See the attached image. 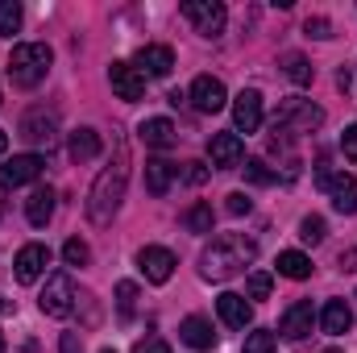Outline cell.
Here are the masks:
<instances>
[{
	"label": "cell",
	"mask_w": 357,
	"mask_h": 353,
	"mask_svg": "<svg viewBox=\"0 0 357 353\" xmlns=\"http://www.w3.org/2000/svg\"><path fill=\"white\" fill-rule=\"evenodd\" d=\"M63 258H67V266H88V262H91V250H88V241H79V237H71V241L63 246Z\"/></svg>",
	"instance_id": "34"
},
{
	"label": "cell",
	"mask_w": 357,
	"mask_h": 353,
	"mask_svg": "<svg viewBox=\"0 0 357 353\" xmlns=\"http://www.w3.org/2000/svg\"><path fill=\"white\" fill-rule=\"evenodd\" d=\"M274 125H278V129H287V133H312V129H320V125H324V108H320V104H312V100H303V96H291V100H282V104H278Z\"/></svg>",
	"instance_id": "4"
},
{
	"label": "cell",
	"mask_w": 357,
	"mask_h": 353,
	"mask_svg": "<svg viewBox=\"0 0 357 353\" xmlns=\"http://www.w3.org/2000/svg\"><path fill=\"white\" fill-rule=\"evenodd\" d=\"M303 29H307V38H320V42H328V38H333V21H328V17H307V25H303Z\"/></svg>",
	"instance_id": "35"
},
{
	"label": "cell",
	"mask_w": 357,
	"mask_h": 353,
	"mask_svg": "<svg viewBox=\"0 0 357 353\" xmlns=\"http://www.w3.org/2000/svg\"><path fill=\"white\" fill-rule=\"evenodd\" d=\"M13 266H17V283H38L42 270L50 266V250L42 241H29V246H21V254H17Z\"/></svg>",
	"instance_id": "14"
},
{
	"label": "cell",
	"mask_w": 357,
	"mask_h": 353,
	"mask_svg": "<svg viewBox=\"0 0 357 353\" xmlns=\"http://www.w3.org/2000/svg\"><path fill=\"white\" fill-rule=\"evenodd\" d=\"M183 179H187L191 187H199V183L208 179V167H204V163H187V167H183Z\"/></svg>",
	"instance_id": "37"
},
{
	"label": "cell",
	"mask_w": 357,
	"mask_h": 353,
	"mask_svg": "<svg viewBox=\"0 0 357 353\" xmlns=\"http://www.w3.org/2000/svg\"><path fill=\"white\" fill-rule=\"evenodd\" d=\"M38 303H42V312L54 316V320L71 316V308H75V278H71L67 270L50 274V278H46V291L38 295Z\"/></svg>",
	"instance_id": "6"
},
{
	"label": "cell",
	"mask_w": 357,
	"mask_h": 353,
	"mask_svg": "<svg viewBox=\"0 0 357 353\" xmlns=\"http://www.w3.org/2000/svg\"><path fill=\"white\" fill-rule=\"evenodd\" d=\"M175 175H178L175 163H167V158H150V163H146V187H150V195H167L171 183H175Z\"/></svg>",
	"instance_id": "24"
},
{
	"label": "cell",
	"mask_w": 357,
	"mask_h": 353,
	"mask_svg": "<svg viewBox=\"0 0 357 353\" xmlns=\"http://www.w3.org/2000/svg\"><path fill=\"white\" fill-rule=\"evenodd\" d=\"M42 167H46L42 154H17V158H8V163L0 167V187H4V191H8V187H25V183H33V179L42 175Z\"/></svg>",
	"instance_id": "7"
},
{
	"label": "cell",
	"mask_w": 357,
	"mask_h": 353,
	"mask_svg": "<svg viewBox=\"0 0 357 353\" xmlns=\"http://www.w3.org/2000/svg\"><path fill=\"white\" fill-rule=\"evenodd\" d=\"M341 270H357V250H345L341 254Z\"/></svg>",
	"instance_id": "41"
},
{
	"label": "cell",
	"mask_w": 357,
	"mask_h": 353,
	"mask_svg": "<svg viewBox=\"0 0 357 353\" xmlns=\"http://www.w3.org/2000/svg\"><path fill=\"white\" fill-rule=\"evenodd\" d=\"M233 125H237V133H258L262 129V96L254 88H245L233 100Z\"/></svg>",
	"instance_id": "13"
},
{
	"label": "cell",
	"mask_w": 357,
	"mask_h": 353,
	"mask_svg": "<svg viewBox=\"0 0 357 353\" xmlns=\"http://www.w3.org/2000/svg\"><path fill=\"white\" fill-rule=\"evenodd\" d=\"M324 353H341V350H324Z\"/></svg>",
	"instance_id": "45"
},
{
	"label": "cell",
	"mask_w": 357,
	"mask_h": 353,
	"mask_svg": "<svg viewBox=\"0 0 357 353\" xmlns=\"http://www.w3.org/2000/svg\"><path fill=\"white\" fill-rule=\"evenodd\" d=\"M133 308H137V283H116V312H121V320H129L133 316Z\"/></svg>",
	"instance_id": "29"
},
{
	"label": "cell",
	"mask_w": 357,
	"mask_h": 353,
	"mask_svg": "<svg viewBox=\"0 0 357 353\" xmlns=\"http://www.w3.org/2000/svg\"><path fill=\"white\" fill-rule=\"evenodd\" d=\"M208 158H212V167L233 171V167L245 163V142H241L237 133H212V142H208Z\"/></svg>",
	"instance_id": "9"
},
{
	"label": "cell",
	"mask_w": 357,
	"mask_h": 353,
	"mask_svg": "<svg viewBox=\"0 0 357 353\" xmlns=\"http://www.w3.org/2000/svg\"><path fill=\"white\" fill-rule=\"evenodd\" d=\"M129 142L125 137H112V158H108V167L96 175L88 191V220L91 225H112V216H116V208H121V200H125V187H129Z\"/></svg>",
	"instance_id": "1"
},
{
	"label": "cell",
	"mask_w": 357,
	"mask_h": 353,
	"mask_svg": "<svg viewBox=\"0 0 357 353\" xmlns=\"http://www.w3.org/2000/svg\"><path fill=\"white\" fill-rule=\"evenodd\" d=\"M187 100H191L199 112H220V108L229 104V91H225V84H220L216 75H195V84H191V91H187Z\"/></svg>",
	"instance_id": "10"
},
{
	"label": "cell",
	"mask_w": 357,
	"mask_h": 353,
	"mask_svg": "<svg viewBox=\"0 0 357 353\" xmlns=\"http://www.w3.org/2000/svg\"><path fill=\"white\" fill-rule=\"evenodd\" d=\"M21 137L29 142V146H54L59 142V121H54V112H46V108H33L25 121H21Z\"/></svg>",
	"instance_id": "8"
},
{
	"label": "cell",
	"mask_w": 357,
	"mask_h": 353,
	"mask_svg": "<svg viewBox=\"0 0 357 353\" xmlns=\"http://www.w3.org/2000/svg\"><path fill=\"white\" fill-rule=\"evenodd\" d=\"M245 179H250V183H258V187H270V183L278 179V171H270L262 158H245Z\"/></svg>",
	"instance_id": "32"
},
{
	"label": "cell",
	"mask_w": 357,
	"mask_h": 353,
	"mask_svg": "<svg viewBox=\"0 0 357 353\" xmlns=\"http://www.w3.org/2000/svg\"><path fill=\"white\" fill-rule=\"evenodd\" d=\"M216 312H220V320H225L229 329H245V324L254 320V308H250L245 295H237V291H225V295L216 299Z\"/></svg>",
	"instance_id": "18"
},
{
	"label": "cell",
	"mask_w": 357,
	"mask_h": 353,
	"mask_svg": "<svg viewBox=\"0 0 357 353\" xmlns=\"http://www.w3.org/2000/svg\"><path fill=\"white\" fill-rule=\"evenodd\" d=\"M108 84H112V91L121 96V100H142L146 96V75L133 67V63H112L108 67Z\"/></svg>",
	"instance_id": "12"
},
{
	"label": "cell",
	"mask_w": 357,
	"mask_h": 353,
	"mask_svg": "<svg viewBox=\"0 0 357 353\" xmlns=\"http://www.w3.org/2000/svg\"><path fill=\"white\" fill-rule=\"evenodd\" d=\"M341 150H345V158L357 163V125H349V129L341 133Z\"/></svg>",
	"instance_id": "38"
},
{
	"label": "cell",
	"mask_w": 357,
	"mask_h": 353,
	"mask_svg": "<svg viewBox=\"0 0 357 353\" xmlns=\"http://www.w3.org/2000/svg\"><path fill=\"white\" fill-rule=\"evenodd\" d=\"M171 67H175V50L171 46H142L137 50V71L142 75L162 80V75H171Z\"/></svg>",
	"instance_id": "17"
},
{
	"label": "cell",
	"mask_w": 357,
	"mask_h": 353,
	"mask_svg": "<svg viewBox=\"0 0 357 353\" xmlns=\"http://www.w3.org/2000/svg\"><path fill=\"white\" fill-rule=\"evenodd\" d=\"M137 266H142V274H146L150 283H167V278L175 274V254L162 250V246H146V250L137 254Z\"/></svg>",
	"instance_id": "16"
},
{
	"label": "cell",
	"mask_w": 357,
	"mask_h": 353,
	"mask_svg": "<svg viewBox=\"0 0 357 353\" xmlns=\"http://www.w3.org/2000/svg\"><path fill=\"white\" fill-rule=\"evenodd\" d=\"M270 287H274L270 270H250V278H245V291H250V299H266Z\"/></svg>",
	"instance_id": "31"
},
{
	"label": "cell",
	"mask_w": 357,
	"mask_h": 353,
	"mask_svg": "<svg viewBox=\"0 0 357 353\" xmlns=\"http://www.w3.org/2000/svg\"><path fill=\"white\" fill-rule=\"evenodd\" d=\"M183 229L187 233H212V204H191L183 212Z\"/></svg>",
	"instance_id": "26"
},
{
	"label": "cell",
	"mask_w": 357,
	"mask_h": 353,
	"mask_svg": "<svg viewBox=\"0 0 357 353\" xmlns=\"http://www.w3.org/2000/svg\"><path fill=\"white\" fill-rule=\"evenodd\" d=\"M67 154H71V163H75V167L91 163V158L100 154V133L88 129V125H84V129H75V133H71V142H67Z\"/></svg>",
	"instance_id": "23"
},
{
	"label": "cell",
	"mask_w": 357,
	"mask_h": 353,
	"mask_svg": "<svg viewBox=\"0 0 357 353\" xmlns=\"http://www.w3.org/2000/svg\"><path fill=\"white\" fill-rule=\"evenodd\" d=\"M133 353H171V345H167V341H158V337H146V341H137V345H133Z\"/></svg>",
	"instance_id": "39"
},
{
	"label": "cell",
	"mask_w": 357,
	"mask_h": 353,
	"mask_svg": "<svg viewBox=\"0 0 357 353\" xmlns=\"http://www.w3.org/2000/svg\"><path fill=\"white\" fill-rule=\"evenodd\" d=\"M178 337H183V345H191V350H212L216 345V333H212V320H204V316H187L183 324H178Z\"/></svg>",
	"instance_id": "20"
},
{
	"label": "cell",
	"mask_w": 357,
	"mask_h": 353,
	"mask_svg": "<svg viewBox=\"0 0 357 353\" xmlns=\"http://www.w3.org/2000/svg\"><path fill=\"white\" fill-rule=\"evenodd\" d=\"M50 63H54V50H50L46 42H21V46H13V54H8V80H13L17 88H38V84L46 80Z\"/></svg>",
	"instance_id": "3"
},
{
	"label": "cell",
	"mask_w": 357,
	"mask_h": 353,
	"mask_svg": "<svg viewBox=\"0 0 357 353\" xmlns=\"http://www.w3.org/2000/svg\"><path fill=\"white\" fill-rule=\"evenodd\" d=\"M0 353H4V333H0Z\"/></svg>",
	"instance_id": "44"
},
{
	"label": "cell",
	"mask_w": 357,
	"mask_h": 353,
	"mask_svg": "<svg viewBox=\"0 0 357 353\" xmlns=\"http://www.w3.org/2000/svg\"><path fill=\"white\" fill-rule=\"evenodd\" d=\"M274 345H278V337L270 329H258V333L245 337V353H274Z\"/></svg>",
	"instance_id": "33"
},
{
	"label": "cell",
	"mask_w": 357,
	"mask_h": 353,
	"mask_svg": "<svg viewBox=\"0 0 357 353\" xmlns=\"http://www.w3.org/2000/svg\"><path fill=\"white\" fill-rule=\"evenodd\" d=\"M324 191H328V200H333V208L341 212V216H357V179L354 175H328L324 179Z\"/></svg>",
	"instance_id": "15"
},
{
	"label": "cell",
	"mask_w": 357,
	"mask_h": 353,
	"mask_svg": "<svg viewBox=\"0 0 357 353\" xmlns=\"http://www.w3.org/2000/svg\"><path fill=\"white\" fill-rule=\"evenodd\" d=\"M282 71H287V80L299 84V88L312 84V63H307L303 54H282Z\"/></svg>",
	"instance_id": "27"
},
{
	"label": "cell",
	"mask_w": 357,
	"mask_h": 353,
	"mask_svg": "<svg viewBox=\"0 0 357 353\" xmlns=\"http://www.w3.org/2000/svg\"><path fill=\"white\" fill-rule=\"evenodd\" d=\"M320 329H324L328 337L349 333V329H354V312H349V303H345V299H328L324 312H320Z\"/></svg>",
	"instance_id": "21"
},
{
	"label": "cell",
	"mask_w": 357,
	"mask_h": 353,
	"mask_svg": "<svg viewBox=\"0 0 357 353\" xmlns=\"http://www.w3.org/2000/svg\"><path fill=\"white\" fill-rule=\"evenodd\" d=\"M100 353H116V350H100Z\"/></svg>",
	"instance_id": "46"
},
{
	"label": "cell",
	"mask_w": 357,
	"mask_h": 353,
	"mask_svg": "<svg viewBox=\"0 0 357 353\" xmlns=\"http://www.w3.org/2000/svg\"><path fill=\"white\" fill-rule=\"evenodd\" d=\"M21 29V4L17 0H0V38H13Z\"/></svg>",
	"instance_id": "28"
},
{
	"label": "cell",
	"mask_w": 357,
	"mask_h": 353,
	"mask_svg": "<svg viewBox=\"0 0 357 353\" xmlns=\"http://www.w3.org/2000/svg\"><path fill=\"white\" fill-rule=\"evenodd\" d=\"M59 353H84L79 337H75V333H63V337H59Z\"/></svg>",
	"instance_id": "40"
},
{
	"label": "cell",
	"mask_w": 357,
	"mask_h": 353,
	"mask_svg": "<svg viewBox=\"0 0 357 353\" xmlns=\"http://www.w3.org/2000/svg\"><path fill=\"white\" fill-rule=\"evenodd\" d=\"M278 274L282 278H307L312 274V258L299 254V250H287V254H278Z\"/></svg>",
	"instance_id": "25"
},
{
	"label": "cell",
	"mask_w": 357,
	"mask_h": 353,
	"mask_svg": "<svg viewBox=\"0 0 357 353\" xmlns=\"http://www.w3.org/2000/svg\"><path fill=\"white\" fill-rule=\"evenodd\" d=\"M312 324H316V308H312V299H299V303H291V308L282 312L278 333H282L287 341H303V337L312 333Z\"/></svg>",
	"instance_id": "11"
},
{
	"label": "cell",
	"mask_w": 357,
	"mask_h": 353,
	"mask_svg": "<svg viewBox=\"0 0 357 353\" xmlns=\"http://www.w3.org/2000/svg\"><path fill=\"white\" fill-rule=\"evenodd\" d=\"M324 233H328L324 216H303V220H299V237H303L307 246H320V241H324Z\"/></svg>",
	"instance_id": "30"
},
{
	"label": "cell",
	"mask_w": 357,
	"mask_h": 353,
	"mask_svg": "<svg viewBox=\"0 0 357 353\" xmlns=\"http://www.w3.org/2000/svg\"><path fill=\"white\" fill-rule=\"evenodd\" d=\"M4 150H8V133L0 129V158H4Z\"/></svg>",
	"instance_id": "43"
},
{
	"label": "cell",
	"mask_w": 357,
	"mask_h": 353,
	"mask_svg": "<svg viewBox=\"0 0 357 353\" xmlns=\"http://www.w3.org/2000/svg\"><path fill=\"white\" fill-rule=\"evenodd\" d=\"M183 17L195 25V33L220 38L225 33V21H229V8L220 0H183Z\"/></svg>",
	"instance_id": "5"
},
{
	"label": "cell",
	"mask_w": 357,
	"mask_h": 353,
	"mask_svg": "<svg viewBox=\"0 0 357 353\" xmlns=\"http://www.w3.org/2000/svg\"><path fill=\"white\" fill-rule=\"evenodd\" d=\"M50 216H54V191H50V187H33L29 200H25V220H29L33 229H46Z\"/></svg>",
	"instance_id": "19"
},
{
	"label": "cell",
	"mask_w": 357,
	"mask_h": 353,
	"mask_svg": "<svg viewBox=\"0 0 357 353\" xmlns=\"http://www.w3.org/2000/svg\"><path fill=\"white\" fill-rule=\"evenodd\" d=\"M250 208H254V204H250V195H245V191H233V195H229V204H225V212H229V216H245Z\"/></svg>",
	"instance_id": "36"
},
{
	"label": "cell",
	"mask_w": 357,
	"mask_h": 353,
	"mask_svg": "<svg viewBox=\"0 0 357 353\" xmlns=\"http://www.w3.org/2000/svg\"><path fill=\"white\" fill-rule=\"evenodd\" d=\"M258 258V241L245 233H220L204 254H199V274L208 283H225L233 274H241L245 266Z\"/></svg>",
	"instance_id": "2"
},
{
	"label": "cell",
	"mask_w": 357,
	"mask_h": 353,
	"mask_svg": "<svg viewBox=\"0 0 357 353\" xmlns=\"http://www.w3.org/2000/svg\"><path fill=\"white\" fill-rule=\"evenodd\" d=\"M142 142L146 146H154V150H171L178 142V133H175V125L167 121V117H150V121H142Z\"/></svg>",
	"instance_id": "22"
},
{
	"label": "cell",
	"mask_w": 357,
	"mask_h": 353,
	"mask_svg": "<svg viewBox=\"0 0 357 353\" xmlns=\"http://www.w3.org/2000/svg\"><path fill=\"white\" fill-rule=\"evenodd\" d=\"M8 312H13V299H8V295H0V316H8Z\"/></svg>",
	"instance_id": "42"
}]
</instances>
